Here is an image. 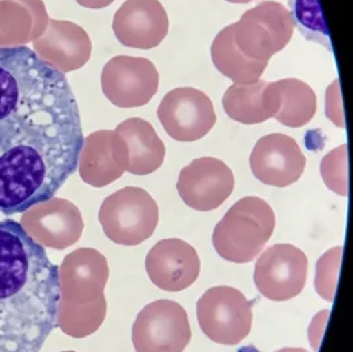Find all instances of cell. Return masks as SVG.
<instances>
[{
    "mask_svg": "<svg viewBox=\"0 0 353 352\" xmlns=\"http://www.w3.org/2000/svg\"><path fill=\"white\" fill-rule=\"evenodd\" d=\"M291 6V17L295 26L299 27L301 32L305 35L310 41L325 46L332 52L330 44V36L324 23L318 0H289Z\"/></svg>",
    "mask_w": 353,
    "mask_h": 352,
    "instance_id": "21",
    "label": "cell"
},
{
    "mask_svg": "<svg viewBox=\"0 0 353 352\" xmlns=\"http://www.w3.org/2000/svg\"><path fill=\"white\" fill-rule=\"evenodd\" d=\"M168 15L159 0H126L115 12L112 31L130 48L152 49L168 33Z\"/></svg>",
    "mask_w": 353,
    "mask_h": 352,
    "instance_id": "13",
    "label": "cell"
},
{
    "mask_svg": "<svg viewBox=\"0 0 353 352\" xmlns=\"http://www.w3.org/2000/svg\"><path fill=\"white\" fill-rule=\"evenodd\" d=\"M308 258L291 244H275L258 257L254 284L258 291L274 302L295 298L305 289Z\"/></svg>",
    "mask_w": 353,
    "mask_h": 352,
    "instance_id": "8",
    "label": "cell"
},
{
    "mask_svg": "<svg viewBox=\"0 0 353 352\" xmlns=\"http://www.w3.org/2000/svg\"><path fill=\"white\" fill-rule=\"evenodd\" d=\"M266 81L250 84H233L223 97L226 115L243 125H257L270 119V114L262 104V95Z\"/></svg>",
    "mask_w": 353,
    "mask_h": 352,
    "instance_id": "20",
    "label": "cell"
},
{
    "mask_svg": "<svg viewBox=\"0 0 353 352\" xmlns=\"http://www.w3.org/2000/svg\"><path fill=\"white\" fill-rule=\"evenodd\" d=\"M249 162L261 183L283 188L301 179L307 160L294 138L275 133L258 139Z\"/></svg>",
    "mask_w": 353,
    "mask_h": 352,
    "instance_id": "12",
    "label": "cell"
},
{
    "mask_svg": "<svg viewBox=\"0 0 353 352\" xmlns=\"http://www.w3.org/2000/svg\"><path fill=\"white\" fill-rule=\"evenodd\" d=\"M83 139L64 73L28 47L0 48V213L50 202L79 168Z\"/></svg>",
    "mask_w": 353,
    "mask_h": 352,
    "instance_id": "1",
    "label": "cell"
},
{
    "mask_svg": "<svg viewBox=\"0 0 353 352\" xmlns=\"http://www.w3.org/2000/svg\"><path fill=\"white\" fill-rule=\"evenodd\" d=\"M200 257L196 249L180 239L157 242L145 257V272L157 288L181 291L196 282L200 274Z\"/></svg>",
    "mask_w": 353,
    "mask_h": 352,
    "instance_id": "14",
    "label": "cell"
},
{
    "mask_svg": "<svg viewBox=\"0 0 353 352\" xmlns=\"http://www.w3.org/2000/svg\"><path fill=\"white\" fill-rule=\"evenodd\" d=\"M262 104L270 117L283 126L303 128L316 113V95L308 84L283 79L266 84Z\"/></svg>",
    "mask_w": 353,
    "mask_h": 352,
    "instance_id": "16",
    "label": "cell"
},
{
    "mask_svg": "<svg viewBox=\"0 0 353 352\" xmlns=\"http://www.w3.org/2000/svg\"><path fill=\"white\" fill-rule=\"evenodd\" d=\"M276 352H308L305 349H298V347H288V349H282Z\"/></svg>",
    "mask_w": 353,
    "mask_h": 352,
    "instance_id": "27",
    "label": "cell"
},
{
    "mask_svg": "<svg viewBox=\"0 0 353 352\" xmlns=\"http://www.w3.org/2000/svg\"><path fill=\"white\" fill-rule=\"evenodd\" d=\"M191 336L187 311L170 300L147 304L132 324V344L137 352H183Z\"/></svg>",
    "mask_w": 353,
    "mask_h": 352,
    "instance_id": "7",
    "label": "cell"
},
{
    "mask_svg": "<svg viewBox=\"0 0 353 352\" xmlns=\"http://www.w3.org/2000/svg\"><path fill=\"white\" fill-rule=\"evenodd\" d=\"M50 50L53 64L63 73L86 64L90 59L92 43L86 32L72 23H53Z\"/></svg>",
    "mask_w": 353,
    "mask_h": 352,
    "instance_id": "19",
    "label": "cell"
},
{
    "mask_svg": "<svg viewBox=\"0 0 353 352\" xmlns=\"http://www.w3.org/2000/svg\"><path fill=\"white\" fill-rule=\"evenodd\" d=\"M229 3H236V4H246V3H250L253 0H226Z\"/></svg>",
    "mask_w": 353,
    "mask_h": 352,
    "instance_id": "28",
    "label": "cell"
},
{
    "mask_svg": "<svg viewBox=\"0 0 353 352\" xmlns=\"http://www.w3.org/2000/svg\"><path fill=\"white\" fill-rule=\"evenodd\" d=\"M101 82L103 95L117 108H141L157 95L159 73L145 57L115 56L105 65Z\"/></svg>",
    "mask_w": 353,
    "mask_h": 352,
    "instance_id": "10",
    "label": "cell"
},
{
    "mask_svg": "<svg viewBox=\"0 0 353 352\" xmlns=\"http://www.w3.org/2000/svg\"><path fill=\"white\" fill-rule=\"evenodd\" d=\"M341 257L343 246H336L325 252L316 264L315 289L321 298L327 302H332L335 298Z\"/></svg>",
    "mask_w": 353,
    "mask_h": 352,
    "instance_id": "23",
    "label": "cell"
},
{
    "mask_svg": "<svg viewBox=\"0 0 353 352\" xmlns=\"http://www.w3.org/2000/svg\"><path fill=\"white\" fill-rule=\"evenodd\" d=\"M99 222L112 242L135 246L154 235L159 223V207L143 188L125 187L105 199Z\"/></svg>",
    "mask_w": 353,
    "mask_h": 352,
    "instance_id": "4",
    "label": "cell"
},
{
    "mask_svg": "<svg viewBox=\"0 0 353 352\" xmlns=\"http://www.w3.org/2000/svg\"><path fill=\"white\" fill-rule=\"evenodd\" d=\"M233 31L234 26L230 24L214 37L210 48L213 65L234 84H250L261 80V76L268 68V61L246 57L236 46Z\"/></svg>",
    "mask_w": 353,
    "mask_h": 352,
    "instance_id": "18",
    "label": "cell"
},
{
    "mask_svg": "<svg viewBox=\"0 0 353 352\" xmlns=\"http://www.w3.org/2000/svg\"><path fill=\"white\" fill-rule=\"evenodd\" d=\"M158 119L172 139L194 142L213 128L217 115L204 92L194 88H176L163 97Z\"/></svg>",
    "mask_w": 353,
    "mask_h": 352,
    "instance_id": "9",
    "label": "cell"
},
{
    "mask_svg": "<svg viewBox=\"0 0 353 352\" xmlns=\"http://www.w3.org/2000/svg\"><path fill=\"white\" fill-rule=\"evenodd\" d=\"M321 174L325 186L340 196L348 195V150L347 144L328 153L321 163Z\"/></svg>",
    "mask_w": 353,
    "mask_h": 352,
    "instance_id": "22",
    "label": "cell"
},
{
    "mask_svg": "<svg viewBox=\"0 0 353 352\" xmlns=\"http://www.w3.org/2000/svg\"><path fill=\"white\" fill-rule=\"evenodd\" d=\"M176 190L190 208L208 212L221 207L232 195L234 175L223 160L199 158L180 171Z\"/></svg>",
    "mask_w": 353,
    "mask_h": 352,
    "instance_id": "11",
    "label": "cell"
},
{
    "mask_svg": "<svg viewBox=\"0 0 353 352\" xmlns=\"http://www.w3.org/2000/svg\"><path fill=\"white\" fill-rule=\"evenodd\" d=\"M126 151V173L150 175L158 171L165 158V146L154 126L142 118H129L114 130Z\"/></svg>",
    "mask_w": 353,
    "mask_h": 352,
    "instance_id": "17",
    "label": "cell"
},
{
    "mask_svg": "<svg viewBox=\"0 0 353 352\" xmlns=\"http://www.w3.org/2000/svg\"><path fill=\"white\" fill-rule=\"evenodd\" d=\"M82 179L94 187H105L126 173V151L114 130L96 131L83 139L80 162Z\"/></svg>",
    "mask_w": 353,
    "mask_h": 352,
    "instance_id": "15",
    "label": "cell"
},
{
    "mask_svg": "<svg viewBox=\"0 0 353 352\" xmlns=\"http://www.w3.org/2000/svg\"><path fill=\"white\" fill-rule=\"evenodd\" d=\"M60 304V269L17 222L0 220V352H40Z\"/></svg>",
    "mask_w": 353,
    "mask_h": 352,
    "instance_id": "2",
    "label": "cell"
},
{
    "mask_svg": "<svg viewBox=\"0 0 353 352\" xmlns=\"http://www.w3.org/2000/svg\"><path fill=\"white\" fill-rule=\"evenodd\" d=\"M325 113L330 121H332L337 128H345L344 122V109L343 102L340 97V86L339 80H335L332 85L327 89V105H325Z\"/></svg>",
    "mask_w": 353,
    "mask_h": 352,
    "instance_id": "24",
    "label": "cell"
},
{
    "mask_svg": "<svg viewBox=\"0 0 353 352\" xmlns=\"http://www.w3.org/2000/svg\"><path fill=\"white\" fill-rule=\"evenodd\" d=\"M197 320L212 342L237 346L252 331L253 302L230 286L210 288L197 301Z\"/></svg>",
    "mask_w": 353,
    "mask_h": 352,
    "instance_id": "6",
    "label": "cell"
},
{
    "mask_svg": "<svg viewBox=\"0 0 353 352\" xmlns=\"http://www.w3.org/2000/svg\"><path fill=\"white\" fill-rule=\"evenodd\" d=\"M328 315H330V311H328V310L321 311V313L314 318L312 323L310 324L308 338H310V343H311V346L314 347L315 351L318 350V347H319V344H321V338H323V334H324V329H325V324H327Z\"/></svg>",
    "mask_w": 353,
    "mask_h": 352,
    "instance_id": "25",
    "label": "cell"
},
{
    "mask_svg": "<svg viewBox=\"0 0 353 352\" xmlns=\"http://www.w3.org/2000/svg\"><path fill=\"white\" fill-rule=\"evenodd\" d=\"M237 48L253 60L269 61L291 40L295 23L289 10L273 0L261 1L233 24Z\"/></svg>",
    "mask_w": 353,
    "mask_h": 352,
    "instance_id": "5",
    "label": "cell"
},
{
    "mask_svg": "<svg viewBox=\"0 0 353 352\" xmlns=\"http://www.w3.org/2000/svg\"><path fill=\"white\" fill-rule=\"evenodd\" d=\"M77 1L83 7L98 10V8H105V7L110 6L114 0H77Z\"/></svg>",
    "mask_w": 353,
    "mask_h": 352,
    "instance_id": "26",
    "label": "cell"
},
{
    "mask_svg": "<svg viewBox=\"0 0 353 352\" xmlns=\"http://www.w3.org/2000/svg\"><path fill=\"white\" fill-rule=\"evenodd\" d=\"M275 213L257 196L240 199L214 226L213 246L219 256L234 264L253 261L272 239Z\"/></svg>",
    "mask_w": 353,
    "mask_h": 352,
    "instance_id": "3",
    "label": "cell"
}]
</instances>
